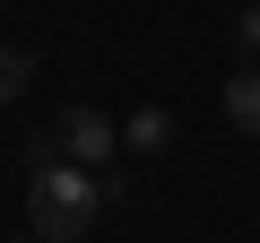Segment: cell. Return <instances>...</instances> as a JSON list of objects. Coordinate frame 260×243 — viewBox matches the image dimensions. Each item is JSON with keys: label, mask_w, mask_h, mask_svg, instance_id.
<instances>
[{"label": "cell", "mask_w": 260, "mask_h": 243, "mask_svg": "<svg viewBox=\"0 0 260 243\" xmlns=\"http://www.w3.org/2000/svg\"><path fill=\"white\" fill-rule=\"evenodd\" d=\"M52 148L104 174V165H113V148H121V122H113V113H95V104H70V113L52 122Z\"/></svg>", "instance_id": "cell-2"}, {"label": "cell", "mask_w": 260, "mask_h": 243, "mask_svg": "<svg viewBox=\"0 0 260 243\" xmlns=\"http://www.w3.org/2000/svg\"><path fill=\"white\" fill-rule=\"evenodd\" d=\"M225 122L243 139H260V61H243L234 78H225Z\"/></svg>", "instance_id": "cell-3"}, {"label": "cell", "mask_w": 260, "mask_h": 243, "mask_svg": "<svg viewBox=\"0 0 260 243\" xmlns=\"http://www.w3.org/2000/svg\"><path fill=\"white\" fill-rule=\"evenodd\" d=\"M0 9H9V0H0Z\"/></svg>", "instance_id": "cell-8"}, {"label": "cell", "mask_w": 260, "mask_h": 243, "mask_svg": "<svg viewBox=\"0 0 260 243\" xmlns=\"http://www.w3.org/2000/svg\"><path fill=\"white\" fill-rule=\"evenodd\" d=\"M18 243H44V234H18Z\"/></svg>", "instance_id": "cell-7"}, {"label": "cell", "mask_w": 260, "mask_h": 243, "mask_svg": "<svg viewBox=\"0 0 260 243\" xmlns=\"http://www.w3.org/2000/svg\"><path fill=\"white\" fill-rule=\"evenodd\" d=\"M225 35H234V52H243V61L260 52V0H243V9H234V26H225Z\"/></svg>", "instance_id": "cell-6"}, {"label": "cell", "mask_w": 260, "mask_h": 243, "mask_svg": "<svg viewBox=\"0 0 260 243\" xmlns=\"http://www.w3.org/2000/svg\"><path fill=\"white\" fill-rule=\"evenodd\" d=\"M121 200V183L113 174H95V165H78V157H61L52 148V131L26 148V217H35V234L44 243H87L95 234V217Z\"/></svg>", "instance_id": "cell-1"}, {"label": "cell", "mask_w": 260, "mask_h": 243, "mask_svg": "<svg viewBox=\"0 0 260 243\" xmlns=\"http://www.w3.org/2000/svg\"><path fill=\"white\" fill-rule=\"evenodd\" d=\"M26 87H35V52L26 44H0V113H9Z\"/></svg>", "instance_id": "cell-5"}, {"label": "cell", "mask_w": 260, "mask_h": 243, "mask_svg": "<svg viewBox=\"0 0 260 243\" xmlns=\"http://www.w3.org/2000/svg\"><path fill=\"white\" fill-rule=\"evenodd\" d=\"M121 148H139V157H165V148H174V113H165V104H139V113L121 122Z\"/></svg>", "instance_id": "cell-4"}]
</instances>
